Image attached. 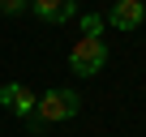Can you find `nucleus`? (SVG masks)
I'll return each mask as SVG.
<instances>
[{
    "label": "nucleus",
    "instance_id": "obj_1",
    "mask_svg": "<svg viewBox=\"0 0 146 137\" xmlns=\"http://www.w3.org/2000/svg\"><path fill=\"white\" fill-rule=\"evenodd\" d=\"M78 111H82V94L73 86H56V90L39 94V103H35V120L39 124H60V120H73Z\"/></svg>",
    "mask_w": 146,
    "mask_h": 137
},
{
    "label": "nucleus",
    "instance_id": "obj_2",
    "mask_svg": "<svg viewBox=\"0 0 146 137\" xmlns=\"http://www.w3.org/2000/svg\"><path fill=\"white\" fill-rule=\"evenodd\" d=\"M103 64H108V43H103V39L82 34L78 43L69 47V68H73L78 77H95V73H103Z\"/></svg>",
    "mask_w": 146,
    "mask_h": 137
},
{
    "label": "nucleus",
    "instance_id": "obj_3",
    "mask_svg": "<svg viewBox=\"0 0 146 137\" xmlns=\"http://www.w3.org/2000/svg\"><path fill=\"white\" fill-rule=\"evenodd\" d=\"M103 22H112L120 34H129V30H137V26L146 22V5H142V0H112Z\"/></svg>",
    "mask_w": 146,
    "mask_h": 137
},
{
    "label": "nucleus",
    "instance_id": "obj_4",
    "mask_svg": "<svg viewBox=\"0 0 146 137\" xmlns=\"http://www.w3.org/2000/svg\"><path fill=\"white\" fill-rule=\"evenodd\" d=\"M30 13L39 22H52V26H64L78 17V0H30Z\"/></svg>",
    "mask_w": 146,
    "mask_h": 137
},
{
    "label": "nucleus",
    "instance_id": "obj_5",
    "mask_svg": "<svg viewBox=\"0 0 146 137\" xmlns=\"http://www.w3.org/2000/svg\"><path fill=\"white\" fill-rule=\"evenodd\" d=\"M0 103H5L13 116H35V103H39V94L30 90V86H17V82H5L0 86Z\"/></svg>",
    "mask_w": 146,
    "mask_h": 137
},
{
    "label": "nucleus",
    "instance_id": "obj_6",
    "mask_svg": "<svg viewBox=\"0 0 146 137\" xmlns=\"http://www.w3.org/2000/svg\"><path fill=\"white\" fill-rule=\"evenodd\" d=\"M99 30H103V13H82V34L99 39Z\"/></svg>",
    "mask_w": 146,
    "mask_h": 137
},
{
    "label": "nucleus",
    "instance_id": "obj_7",
    "mask_svg": "<svg viewBox=\"0 0 146 137\" xmlns=\"http://www.w3.org/2000/svg\"><path fill=\"white\" fill-rule=\"evenodd\" d=\"M30 0H0V13H22Z\"/></svg>",
    "mask_w": 146,
    "mask_h": 137
}]
</instances>
